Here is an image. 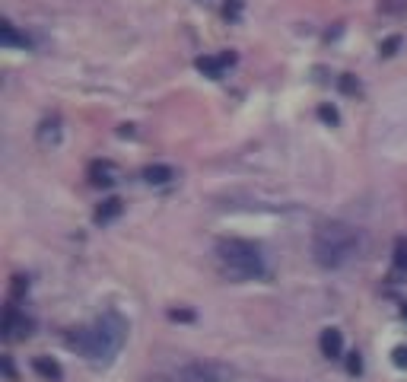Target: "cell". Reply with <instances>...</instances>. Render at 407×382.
Segmentation results:
<instances>
[{"label":"cell","instance_id":"6da1fadb","mask_svg":"<svg viewBox=\"0 0 407 382\" xmlns=\"http://www.w3.org/2000/svg\"><path fill=\"white\" fill-rule=\"evenodd\" d=\"M125 338H127V322L121 319L115 309H109V313H102L96 319V325L70 332L67 348L80 350V354L90 357V360H111V357L121 350Z\"/></svg>","mask_w":407,"mask_h":382},{"label":"cell","instance_id":"7a4b0ae2","mask_svg":"<svg viewBox=\"0 0 407 382\" xmlns=\"http://www.w3.org/2000/svg\"><path fill=\"white\" fill-rule=\"evenodd\" d=\"M359 252V233L350 226V223H322L315 229V239H312V255L322 268H340L347 264L353 255Z\"/></svg>","mask_w":407,"mask_h":382},{"label":"cell","instance_id":"3957f363","mask_svg":"<svg viewBox=\"0 0 407 382\" xmlns=\"http://www.w3.org/2000/svg\"><path fill=\"white\" fill-rule=\"evenodd\" d=\"M216 261H220L223 274L233 280H255L264 274V255L249 239H220Z\"/></svg>","mask_w":407,"mask_h":382},{"label":"cell","instance_id":"277c9868","mask_svg":"<svg viewBox=\"0 0 407 382\" xmlns=\"http://www.w3.org/2000/svg\"><path fill=\"white\" fill-rule=\"evenodd\" d=\"M233 373L220 363H188L179 373V382H229Z\"/></svg>","mask_w":407,"mask_h":382},{"label":"cell","instance_id":"5b68a950","mask_svg":"<svg viewBox=\"0 0 407 382\" xmlns=\"http://www.w3.org/2000/svg\"><path fill=\"white\" fill-rule=\"evenodd\" d=\"M194 64H198V70L204 76H210V80H220L223 70H226L229 64H235V55H233V51H223V55H216V57L204 55V57H198Z\"/></svg>","mask_w":407,"mask_h":382},{"label":"cell","instance_id":"8992f818","mask_svg":"<svg viewBox=\"0 0 407 382\" xmlns=\"http://www.w3.org/2000/svg\"><path fill=\"white\" fill-rule=\"evenodd\" d=\"M90 182L96 188H109V185H115L118 182V166L111 160H96L90 166Z\"/></svg>","mask_w":407,"mask_h":382},{"label":"cell","instance_id":"52a82bcc","mask_svg":"<svg viewBox=\"0 0 407 382\" xmlns=\"http://www.w3.org/2000/svg\"><path fill=\"white\" fill-rule=\"evenodd\" d=\"M318 348H322V354L328 357V360H338V357L344 354V334H340L338 328H324L322 338H318Z\"/></svg>","mask_w":407,"mask_h":382},{"label":"cell","instance_id":"ba28073f","mask_svg":"<svg viewBox=\"0 0 407 382\" xmlns=\"http://www.w3.org/2000/svg\"><path fill=\"white\" fill-rule=\"evenodd\" d=\"M29 328H32V322L22 319V315L16 313L13 306H10L7 315H4V334H7V338H26Z\"/></svg>","mask_w":407,"mask_h":382},{"label":"cell","instance_id":"9c48e42d","mask_svg":"<svg viewBox=\"0 0 407 382\" xmlns=\"http://www.w3.org/2000/svg\"><path fill=\"white\" fill-rule=\"evenodd\" d=\"M35 373L45 376L48 382H61L64 379V369L57 367L55 360H48V357H35Z\"/></svg>","mask_w":407,"mask_h":382},{"label":"cell","instance_id":"30bf717a","mask_svg":"<svg viewBox=\"0 0 407 382\" xmlns=\"http://www.w3.org/2000/svg\"><path fill=\"white\" fill-rule=\"evenodd\" d=\"M121 207H125L121 198H105V201L99 204V210H96V223H111L118 214H121Z\"/></svg>","mask_w":407,"mask_h":382},{"label":"cell","instance_id":"8fae6325","mask_svg":"<svg viewBox=\"0 0 407 382\" xmlns=\"http://www.w3.org/2000/svg\"><path fill=\"white\" fill-rule=\"evenodd\" d=\"M172 175H175L172 169H169V166H159V163H156V166H146L144 169V179L150 182V185H166Z\"/></svg>","mask_w":407,"mask_h":382},{"label":"cell","instance_id":"7c38bea8","mask_svg":"<svg viewBox=\"0 0 407 382\" xmlns=\"http://www.w3.org/2000/svg\"><path fill=\"white\" fill-rule=\"evenodd\" d=\"M0 42H4V45H26V39L16 35L13 22H4V26H0Z\"/></svg>","mask_w":407,"mask_h":382},{"label":"cell","instance_id":"4fadbf2b","mask_svg":"<svg viewBox=\"0 0 407 382\" xmlns=\"http://www.w3.org/2000/svg\"><path fill=\"white\" fill-rule=\"evenodd\" d=\"M394 268L407 271V239H404V236H401L398 243H394Z\"/></svg>","mask_w":407,"mask_h":382},{"label":"cell","instance_id":"5bb4252c","mask_svg":"<svg viewBox=\"0 0 407 382\" xmlns=\"http://www.w3.org/2000/svg\"><path fill=\"white\" fill-rule=\"evenodd\" d=\"M318 118L328 121V125H338L340 115H338V109H334V105H322V109H318Z\"/></svg>","mask_w":407,"mask_h":382},{"label":"cell","instance_id":"9a60e30c","mask_svg":"<svg viewBox=\"0 0 407 382\" xmlns=\"http://www.w3.org/2000/svg\"><path fill=\"white\" fill-rule=\"evenodd\" d=\"M347 373H350V376L363 373V360H359L357 350H353V354H347Z\"/></svg>","mask_w":407,"mask_h":382},{"label":"cell","instance_id":"2e32d148","mask_svg":"<svg viewBox=\"0 0 407 382\" xmlns=\"http://www.w3.org/2000/svg\"><path fill=\"white\" fill-rule=\"evenodd\" d=\"M392 360H394V367H398V369H407V348H394Z\"/></svg>","mask_w":407,"mask_h":382},{"label":"cell","instance_id":"e0dca14e","mask_svg":"<svg viewBox=\"0 0 407 382\" xmlns=\"http://www.w3.org/2000/svg\"><path fill=\"white\" fill-rule=\"evenodd\" d=\"M398 45H401V39H398V35H392V39H388L385 45H382V55H385V57H392L394 51H398Z\"/></svg>","mask_w":407,"mask_h":382},{"label":"cell","instance_id":"ac0fdd59","mask_svg":"<svg viewBox=\"0 0 407 382\" xmlns=\"http://www.w3.org/2000/svg\"><path fill=\"white\" fill-rule=\"evenodd\" d=\"M340 90H344V93H357V90H359V83L353 80L350 74H344V76H340Z\"/></svg>","mask_w":407,"mask_h":382},{"label":"cell","instance_id":"d6986e66","mask_svg":"<svg viewBox=\"0 0 407 382\" xmlns=\"http://www.w3.org/2000/svg\"><path fill=\"white\" fill-rule=\"evenodd\" d=\"M239 10H242V0H229L226 7H223V13H226L229 20H235V16H239Z\"/></svg>","mask_w":407,"mask_h":382},{"label":"cell","instance_id":"ffe728a7","mask_svg":"<svg viewBox=\"0 0 407 382\" xmlns=\"http://www.w3.org/2000/svg\"><path fill=\"white\" fill-rule=\"evenodd\" d=\"M169 315H172V319H181V322H191V313H179V309H172Z\"/></svg>","mask_w":407,"mask_h":382},{"label":"cell","instance_id":"44dd1931","mask_svg":"<svg viewBox=\"0 0 407 382\" xmlns=\"http://www.w3.org/2000/svg\"><path fill=\"white\" fill-rule=\"evenodd\" d=\"M401 315H404V319H407V306H404V309H401Z\"/></svg>","mask_w":407,"mask_h":382}]
</instances>
